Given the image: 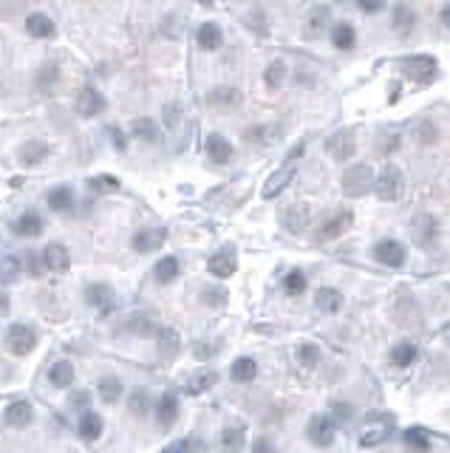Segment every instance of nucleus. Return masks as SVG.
Segmentation results:
<instances>
[{"label": "nucleus", "instance_id": "obj_1", "mask_svg": "<svg viewBox=\"0 0 450 453\" xmlns=\"http://www.w3.org/2000/svg\"><path fill=\"white\" fill-rule=\"evenodd\" d=\"M394 428V419L391 417H383L380 411H374L362 419V428H360V447H377L388 439Z\"/></svg>", "mask_w": 450, "mask_h": 453}, {"label": "nucleus", "instance_id": "obj_2", "mask_svg": "<svg viewBox=\"0 0 450 453\" xmlns=\"http://www.w3.org/2000/svg\"><path fill=\"white\" fill-rule=\"evenodd\" d=\"M374 190H377V198L380 201H397L402 198V190H405V176L397 165H386L377 176V182H374Z\"/></svg>", "mask_w": 450, "mask_h": 453}, {"label": "nucleus", "instance_id": "obj_3", "mask_svg": "<svg viewBox=\"0 0 450 453\" xmlns=\"http://www.w3.org/2000/svg\"><path fill=\"white\" fill-rule=\"evenodd\" d=\"M411 238H414L416 247L430 250V247L436 244V238H439V221H436V215H430V212H416V215L411 218Z\"/></svg>", "mask_w": 450, "mask_h": 453}, {"label": "nucleus", "instance_id": "obj_4", "mask_svg": "<svg viewBox=\"0 0 450 453\" xmlns=\"http://www.w3.org/2000/svg\"><path fill=\"white\" fill-rule=\"evenodd\" d=\"M374 187V173L368 165H351L343 173V193L348 198H360Z\"/></svg>", "mask_w": 450, "mask_h": 453}, {"label": "nucleus", "instance_id": "obj_5", "mask_svg": "<svg viewBox=\"0 0 450 453\" xmlns=\"http://www.w3.org/2000/svg\"><path fill=\"white\" fill-rule=\"evenodd\" d=\"M309 221H312V210L304 201H294V204H289V207L280 210V224L286 226V233H292V236L304 233L306 226H309Z\"/></svg>", "mask_w": 450, "mask_h": 453}, {"label": "nucleus", "instance_id": "obj_6", "mask_svg": "<svg viewBox=\"0 0 450 453\" xmlns=\"http://www.w3.org/2000/svg\"><path fill=\"white\" fill-rule=\"evenodd\" d=\"M371 255H374V261H377V264L397 269V266H402V264H405V255H408V252H405V247H402L400 241H394V238H383V241L374 244Z\"/></svg>", "mask_w": 450, "mask_h": 453}, {"label": "nucleus", "instance_id": "obj_7", "mask_svg": "<svg viewBox=\"0 0 450 453\" xmlns=\"http://www.w3.org/2000/svg\"><path fill=\"white\" fill-rule=\"evenodd\" d=\"M34 343H37V334H34L32 326H26V323L9 326V332H6V349H9V351H15V354H29V351L34 349Z\"/></svg>", "mask_w": 450, "mask_h": 453}, {"label": "nucleus", "instance_id": "obj_8", "mask_svg": "<svg viewBox=\"0 0 450 453\" xmlns=\"http://www.w3.org/2000/svg\"><path fill=\"white\" fill-rule=\"evenodd\" d=\"M334 433H337V425H334V419L326 417V414L312 417V422H309V428H306V436H309L318 447H329V445L334 442Z\"/></svg>", "mask_w": 450, "mask_h": 453}, {"label": "nucleus", "instance_id": "obj_9", "mask_svg": "<svg viewBox=\"0 0 450 453\" xmlns=\"http://www.w3.org/2000/svg\"><path fill=\"white\" fill-rule=\"evenodd\" d=\"M351 221H354L351 210H337L332 218H326V221L320 224V230H318V241H332V238L343 236V233L348 230V226H351Z\"/></svg>", "mask_w": 450, "mask_h": 453}, {"label": "nucleus", "instance_id": "obj_10", "mask_svg": "<svg viewBox=\"0 0 450 453\" xmlns=\"http://www.w3.org/2000/svg\"><path fill=\"white\" fill-rule=\"evenodd\" d=\"M207 105L212 111H236L241 105V91L238 88H230V86H224V88H212L207 94Z\"/></svg>", "mask_w": 450, "mask_h": 453}, {"label": "nucleus", "instance_id": "obj_11", "mask_svg": "<svg viewBox=\"0 0 450 453\" xmlns=\"http://www.w3.org/2000/svg\"><path fill=\"white\" fill-rule=\"evenodd\" d=\"M329 154L337 159V162H348L351 156H354V133L351 130H340V133H334L332 139H329Z\"/></svg>", "mask_w": 450, "mask_h": 453}, {"label": "nucleus", "instance_id": "obj_12", "mask_svg": "<svg viewBox=\"0 0 450 453\" xmlns=\"http://www.w3.org/2000/svg\"><path fill=\"white\" fill-rule=\"evenodd\" d=\"M165 238H168V233L165 230H139L136 236H133V250L136 252H142V255H150V252H156L162 244H165Z\"/></svg>", "mask_w": 450, "mask_h": 453}, {"label": "nucleus", "instance_id": "obj_13", "mask_svg": "<svg viewBox=\"0 0 450 453\" xmlns=\"http://www.w3.org/2000/svg\"><path fill=\"white\" fill-rule=\"evenodd\" d=\"M236 266H238V261H236V252H233V247H227V250H221V252H215L210 261H207V269L215 275V278H230L233 272H236Z\"/></svg>", "mask_w": 450, "mask_h": 453}, {"label": "nucleus", "instance_id": "obj_14", "mask_svg": "<svg viewBox=\"0 0 450 453\" xmlns=\"http://www.w3.org/2000/svg\"><path fill=\"white\" fill-rule=\"evenodd\" d=\"M46 156H48V144L40 142V139H29V142H23L20 150H18V159H20V165H26V168L40 165Z\"/></svg>", "mask_w": 450, "mask_h": 453}, {"label": "nucleus", "instance_id": "obj_15", "mask_svg": "<svg viewBox=\"0 0 450 453\" xmlns=\"http://www.w3.org/2000/svg\"><path fill=\"white\" fill-rule=\"evenodd\" d=\"M207 156L215 162V165H227L233 159V144L224 139L221 133H210L207 136Z\"/></svg>", "mask_w": 450, "mask_h": 453}, {"label": "nucleus", "instance_id": "obj_16", "mask_svg": "<svg viewBox=\"0 0 450 453\" xmlns=\"http://www.w3.org/2000/svg\"><path fill=\"white\" fill-rule=\"evenodd\" d=\"M26 32H29L32 37H37V40H48V37L57 34V26H54V20H51L48 15L34 12V15L26 18Z\"/></svg>", "mask_w": 450, "mask_h": 453}, {"label": "nucleus", "instance_id": "obj_17", "mask_svg": "<svg viewBox=\"0 0 450 453\" xmlns=\"http://www.w3.org/2000/svg\"><path fill=\"white\" fill-rule=\"evenodd\" d=\"M196 40H198L201 51H218L221 43H224V34H221L218 23H201L198 32H196Z\"/></svg>", "mask_w": 450, "mask_h": 453}, {"label": "nucleus", "instance_id": "obj_18", "mask_svg": "<svg viewBox=\"0 0 450 453\" xmlns=\"http://www.w3.org/2000/svg\"><path fill=\"white\" fill-rule=\"evenodd\" d=\"M43 264L51 272H65L71 266V255H68V250L62 244H48L46 252H43Z\"/></svg>", "mask_w": 450, "mask_h": 453}, {"label": "nucleus", "instance_id": "obj_19", "mask_svg": "<svg viewBox=\"0 0 450 453\" xmlns=\"http://www.w3.org/2000/svg\"><path fill=\"white\" fill-rule=\"evenodd\" d=\"M332 46L337 51H351L357 46V32H354V26L348 20L334 23V29H332Z\"/></svg>", "mask_w": 450, "mask_h": 453}, {"label": "nucleus", "instance_id": "obj_20", "mask_svg": "<svg viewBox=\"0 0 450 453\" xmlns=\"http://www.w3.org/2000/svg\"><path fill=\"white\" fill-rule=\"evenodd\" d=\"M218 383V374L212 371V368H201V371H196L193 377H190V380H187V386H184V391L187 394H204V391H210L212 386Z\"/></svg>", "mask_w": 450, "mask_h": 453}, {"label": "nucleus", "instance_id": "obj_21", "mask_svg": "<svg viewBox=\"0 0 450 453\" xmlns=\"http://www.w3.org/2000/svg\"><path fill=\"white\" fill-rule=\"evenodd\" d=\"M32 419H34V411L26 400H18L6 408V425H12V428H26V425H32Z\"/></svg>", "mask_w": 450, "mask_h": 453}, {"label": "nucleus", "instance_id": "obj_22", "mask_svg": "<svg viewBox=\"0 0 450 453\" xmlns=\"http://www.w3.org/2000/svg\"><path fill=\"white\" fill-rule=\"evenodd\" d=\"M315 306H318L320 312H326V315H334V312H340V306H343V295H340L337 289H332V286H323V289H318V295H315Z\"/></svg>", "mask_w": 450, "mask_h": 453}, {"label": "nucleus", "instance_id": "obj_23", "mask_svg": "<svg viewBox=\"0 0 450 453\" xmlns=\"http://www.w3.org/2000/svg\"><path fill=\"white\" fill-rule=\"evenodd\" d=\"M292 176H294V165H286V168H280L278 173H272V176L266 179V184H264V198L280 196V190L292 182Z\"/></svg>", "mask_w": 450, "mask_h": 453}, {"label": "nucleus", "instance_id": "obj_24", "mask_svg": "<svg viewBox=\"0 0 450 453\" xmlns=\"http://www.w3.org/2000/svg\"><path fill=\"white\" fill-rule=\"evenodd\" d=\"M86 297H88L91 306L108 312V309H111V300H114V292H111V286H105V283H91V286L86 289Z\"/></svg>", "mask_w": 450, "mask_h": 453}, {"label": "nucleus", "instance_id": "obj_25", "mask_svg": "<svg viewBox=\"0 0 450 453\" xmlns=\"http://www.w3.org/2000/svg\"><path fill=\"white\" fill-rule=\"evenodd\" d=\"M391 26H394V32H397L400 37H408V34L414 32V26H416V15H414V9H408V6H397L394 18H391Z\"/></svg>", "mask_w": 450, "mask_h": 453}, {"label": "nucleus", "instance_id": "obj_26", "mask_svg": "<svg viewBox=\"0 0 450 453\" xmlns=\"http://www.w3.org/2000/svg\"><path fill=\"white\" fill-rule=\"evenodd\" d=\"M102 108H105V100H102L94 88H86V91L80 94V100H77V111H80L83 116H97Z\"/></svg>", "mask_w": 450, "mask_h": 453}, {"label": "nucleus", "instance_id": "obj_27", "mask_svg": "<svg viewBox=\"0 0 450 453\" xmlns=\"http://www.w3.org/2000/svg\"><path fill=\"white\" fill-rule=\"evenodd\" d=\"M278 128H272V125H252V128H247L244 130V139L247 142H252V144H275L278 142Z\"/></svg>", "mask_w": 450, "mask_h": 453}, {"label": "nucleus", "instance_id": "obj_28", "mask_svg": "<svg viewBox=\"0 0 450 453\" xmlns=\"http://www.w3.org/2000/svg\"><path fill=\"white\" fill-rule=\"evenodd\" d=\"M416 354H419V349H416V343H411V340H402V343H397L394 349H391V363L397 365V368H408L414 360H416Z\"/></svg>", "mask_w": 450, "mask_h": 453}, {"label": "nucleus", "instance_id": "obj_29", "mask_svg": "<svg viewBox=\"0 0 450 453\" xmlns=\"http://www.w3.org/2000/svg\"><path fill=\"white\" fill-rule=\"evenodd\" d=\"M286 74H289L286 62H283V60H275V62L264 71V83H266V88H269V91H280L283 83H286Z\"/></svg>", "mask_w": 450, "mask_h": 453}, {"label": "nucleus", "instance_id": "obj_30", "mask_svg": "<svg viewBox=\"0 0 450 453\" xmlns=\"http://www.w3.org/2000/svg\"><path fill=\"white\" fill-rule=\"evenodd\" d=\"M130 133H133L136 139H142V142H156V139H159V128H156V122L150 119V116L133 119V122H130Z\"/></svg>", "mask_w": 450, "mask_h": 453}, {"label": "nucleus", "instance_id": "obj_31", "mask_svg": "<svg viewBox=\"0 0 450 453\" xmlns=\"http://www.w3.org/2000/svg\"><path fill=\"white\" fill-rule=\"evenodd\" d=\"M179 346H182V337L176 329H159V354L165 360H173L179 354Z\"/></svg>", "mask_w": 450, "mask_h": 453}, {"label": "nucleus", "instance_id": "obj_32", "mask_svg": "<svg viewBox=\"0 0 450 453\" xmlns=\"http://www.w3.org/2000/svg\"><path fill=\"white\" fill-rule=\"evenodd\" d=\"M176 411H179L176 397H173V394H162V400H159V405H156V419H159V425H162V428H170V425L176 422Z\"/></svg>", "mask_w": 450, "mask_h": 453}, {"label": "nucleus", "instance_id": "obj_33", "mask_svg": "<svg viewBox=\"0 0 450 453\" xmlns=\"http://www.w3.org/2000/svg\"><path fill=\"white\" fill-rule=\"evenodd\" d=\"M80 436L88 439V442L100 439V436H102V417L94 414V411H86L83 419H80Z\"/></svg>", "mask_w": 450, "mask_h": 453}, {"label": "nucleus", "instance_id": "obj_34", "mask_svg": "<svg viewBox=\"0 0 450 453\" xmlns=\"http://www.w3.org/2000/svg\"><path fill=\"white\" fill-rule=\"evenodd\" d=\"M15 233L18 236H40L43 233V218L37 212H23L15 221Z\"/></svg>", "mask_w": 450, "mask_h": 453}, {"label": "nucleus", "instance_id": "obj_35", "mask_svg": "<svg viewBox=\"0 0 450 453\" xmlns=\"http://www.w3.org/2000/svg\"><path fill=\"white\" fill-rule=\"evenodd\" d=\"M244 439H247L244 428H227L221 433V453H241Z\"/></svg>", "mask_w": 450, "mask_h": 453}, {"label": "nucleus", "instance_id": "obj_36", "mask_svg": "<svg viewBox=\"0 0 450 453\" xmlns=\"http://www.w3.org/2000/svg\"><path fill=\"white\" fill-rule=\"evenodd\" d=\"M48 380H51L54 388H68V386L74 383V365H71L68 360L57 363V365L51 368V374H48Z\"/></svg>", "mask_w": 450, "mask_h": 453}, {"label": "nucleus", "instance_id": "obj_37", "mask_svg": "<svg viewBox=\"0 0 450 453\" xmlns=\"http://www.w3.org/2000/svg\"><path fill=\"white\" fill-rule=\"evenodd\" d=\"M255 374H258V363L252 357H241L233 363V380L236 383H250L255 380Z\"/></svg>", "mask_w": 450, "mask_h": 453}, {"label": "nucleus", "instance_id": "obj_38", "mask_svg": "<svg viewBox=\"0 0 450 453\" xmlns=\"http://www.w3.org/2000/svg\"><path fill=\"white\" fill-rule=\"evenodd\" d=\"M326 20H329V9H315L309 18H306V26H304V34L309 37V40H315V37H320L323 34V29H326Z\"/></svg>", "mask_w": 450, "mask_h": 453}, {"label": "nucleus", "instance_id": "obj_39", "mask_svg": "<svg viewBox=\"0 0 450 453\" xmlns=\"http://www.w3.org/2000/svg\"><path fill=\"white\" fill-rule=\"evenodd\" d=\"M71 204H74V193H71V187H54L51 193H48V207L51 210H57V212H68L71 210Z\"/></svg>", "mask_w": 450, "mask_h": 453}, {"label": "nucleus", "instance_id": "obj_40", "mask_svg": "<svg viewBox=\"0 0 450 453\" xmlns=\"http://www.w3.org/2000/svg\"><path fill=\"white\" fill-rule=\"evenodd\" d=\"M402 442H405V447H411V450H416V453L430 450V436H428L422 428H408V431L402 433Z\"/></svg>", "mask_w": 450, "mask_h": 453}, {"label": "nucleus", "instance_id": "obj_41", "mask_svg": "<svg viewBox=\"0 0 450 453\" xmlns=\"http://www.w3.org/2000/svg\"><path fill=\"white\" fill-rule=\"evenodd\" d=\"M176 275H179V261L176 258H162L156 264V269H154V278L159 283H170V280H176Z\"/></svg>", "mask_w": 450, "mask_h": 453}, {"label": "nucleus", "instance_id": "obj_42", "mask_svg": "<svg viewBox=\"0 0 450 453\" xmlns=\"http://www.w3.org/2000/svg\"><path fill=\"white\" fill-rule=\"evenodd\" d=\"M20 275V258L0 255V283H12Z\"/></svg>", "mask_w": 450, "mask_h": 453}, {"label": "nucleus", "instance_id": "obj_43", "mask_svg": "<svg viewBox=\"0 0 450 453\" xmlns=\"http://www.w3.org/2000/svg\"><path fill=\"white\" fill-rule=\"evenodd\" d=\"M297 363L304 368H315L320 363V349L315 343H300L297 346Z\"/></svg>", "mask_w": 450, "mask_h": 453}, {"label": "nucleus", "instance_id": "obj_44", "mask_svg": "<svg viewBox=\"0 0 450 453\" xmlns=\"http://www.w3.org/2000/svg\"><path fill=\"white\" fill-rule=\"evenodd\" d=\"M100 397L105 403H119L122 397V383L116 380V377H105V380H100Z\"/></svg>", "mask_w": 450, "mask_h": 453}, {"label": "nucleus", "instance_id": "obj_45", "mask_svg": "<svg viewBox=\"0 0 450 453\" xmlns=\"http://www.w3.org/2000/svg\"><path fill=\"white\" fill-rule=\"evenodd\" d=\"M283 289H286V295H304L306 292V275L300 269H292L283 280Z\"/></svg>", "mask_w": 450, "mask_h": 453}, {"label": "nucleus", "instance_id": "obj_46", "mask_svg": "<svg viewBox=\"0 0 450 453\" xmlns=\"http://www.w3.org/2000/svg\"><path fill=\"white\" fill-rule=\"evenodd\" d=\"M128 408L133 411V414H147L150 411V397H147V391L144 388H136L130 397H128Z\"/></svg>", "mask_w": 450, "mask_h": 453}, {"label": "nucleus", "instance_id": "obj_47", "mask_svg": "<svg viewBox=\"0 0 450 453\" xmlns=\"http://www.w3.org/2000/svg\"><path fill=\"white\" fill-rule=\"evenodd\" d=\"M128 332H133L139 337H150L156 332V326H154V320H147V318H130L128 320Z\"/></svg>", "mask_w": 450, "mask_h": 453}, {"label": "nucleus", "instance_id": "obj_48", "mask_svg": "<svg viewBox=\"0 0 450 453\" xmlns=\"http://www.w3.org/2000/svg\"><path fill=\"white\" fill-rule=\"evenodd\" d=\"M57 77H60V71H57V65H43V71L37 74V88H43V91H48L54 83H57Z\"/></svg>", "mask_w": 450, "mask_h": 453}, {"label": "nucleus", "instance_id": "obj_49", "mask_svg": "<svg viewBox=\"0 0 450 453\" xmlns=\"http://www.w3.org/2000/svg\"><path fill=\"white\" fill-rule=\"evenodd\" d=\"M204 304L207 306H224V304H227V292H224V289H204Z\"/></svg>", "mask_w": 450, "mask_h": 453}, {"label": "nucleus", "instance_id": "obj_50", "mask_svg": "<svg viewBox=\"0 0 450 453\" xmlns=\"http://www.w3.org/2000/svg\"><path fill=\"white\" fill-rule=\"evenodd\" d=\"M23 261H26V269H29V275H34V278H40L43 275V261L37 258V252H23Z\"/></svg>", "mask_w": 450, "mask_h": 453}, {"label": "nucleus", "instance_id": "obj_51", "mask_svg": "<svg viewBox=\"0 0 450 453\" xmlns=\"http://www.w3.org/2000/svg\"><path fill=\"white\" fill-rule=\"evenodd\" d=\"M357 9L365 15H380L386 9V0H357Z\"/></svg>", "mask_w": 450, "mask_h": 453}, {"label": "nucleus", "instance_id": "obj_52", "mask_svg": "<svg viewBox=\"0 0 450 453\" xmlns=\"http://www.w3.org/2000/svg\"><path fill=\"white\" fill-rule=\"evenodd\" d=\"M91 184H94L97 190H102V193H114V190H119V182H116L114 176H97Z\"/></svg>", "mask_w": 450, "mask_h": 453}, {"label": "nucleus", "instance_id": "obj_53", "mask_svg": "<svg viewBox=\"0 0 450 453\" xmlns=\"http://www.w3.org/2000/svg\"><path fill=\"white\" fill-rule=\"evenodd\" d=\"M165 116H168V128H179V122H182V108H179V105H168V108H165Z\"/></svg>", "mask_w": 450, "mask_h": 453}, {"label": "nucleus", "instance_id": "obj_54", "mask_svg": "<svg viewBox=\"0 0 450 453\" xmlns=\"http://www.w3.org/2000/svg\"><path fill=\"white\" fill-rule=\"evenodd\" d=\"M419 142H422V144H433V142H436V128H433L430 122H425V125L419 128Z\"/></svg>", "mask_w": 450, "mask_h": 453}, {"label": "nucleus", "instance_id": "obj_55", "mask_svg": "<svg viewBox=\"0 0 450 453\" xmlns=\"http://www.w3.org/2000/svg\"><path fill=\"white\" fill-rule=\"evenodd\" d=\"M162 453H190V442H187V439H179V442H173L170 447H165Z\"/></svg>", "mask_w": 450, "mask_h": 453}, {"label": "nucleus", "instance_id": "obj_56", "mask_svg": "<svg viewBox=\"0 0 450 453\" xmlns=\"http://www.w3.org/2000/svg\"><path fill=\"white\" fill-rule=\"evenodd\" d=\"M252 453H275V447H272L266 439H258L255 447H252Z\"/></svg>", "mask_w": 450, "mask_h": 453}, {"label": "nucleus", "instance_id": "obj_57", "mask_svg": "<svg viewBox=\"0 0 450 453\" xmlns=\"http://www.w3.org/2000/svg\"><path fill=\"white\" fill-rule=\"evenodd\" d=\"M215 349H218L215 343H201V349H196V354H198V357H210Z\"/></svg>", "mask_w": 450, "mask_h": 453}, {"label": "nucleus", "instance_id": "obj_58", "mask_svg": "<svg viewBox=\"0 0 450 453\" xmlns=\"http://www.w3.org/2000/svg\"><path fill=\"white\" fill-rule=\"evenodd\" d=\"M334 411H337L334 417H337V419H343V422L351 417V408H348V405H334Z\"/></svg>", "mask_w": 450, "mask_h": 453}]
</instances>
